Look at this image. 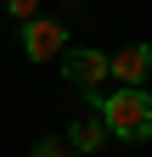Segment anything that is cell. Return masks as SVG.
<instances>
[{
  "instance_id": "8992f818",
  "label": "cell",
  "mask_w": 152,
  "mask_h": 157,
  "mask_svg": "<svg viewBox=\"0 0 152 157\" xmlns=\"http://www.w3.org/2000/svg\"><path fill=\"white\" fill-rule=\"evenodd\" d=\"M34 157H79V151H73V146L62 140V135H45V140L34 146Z\"/></svg>"
},
{
  "instance_id": "52a82bcc",
  "label": "cell",
  "mask_w": 152,
  "mask_h": 157,
  "mask_svg": "<svg viewBox=\"0 0 152 157\" xmlns=\"http://www.w3.org/2000/svg\"><path fill=\"white\" fill-rule=\"evenodd\" d=\"M0 6H6V17H17V23L40 17V0H0Z\"/></svg>"
},
{
  "instance_id": "5b68a950",
  "label": "cell",
  "mask_w": 152,
  "mask_h": 157,
  "mask_svg": "<svg viewBox=\"0 0 152 157\" xmlns=\"http://www.w3.org/2000/svg\"><path fill=\"white\" fill-rule=\"evenodd\" d=\"M102 140H107V124H102V118H73V124H68V146L79 151V157L102 151Z\"/></svg>"
},
{
  "instance_id": "ba28073f",
  "label": "cell",
  "mask_w": 152,
  "mask_h": 157,
  "mask_svg": "<svg viewBox=\"0 0 152 157\" xmlns=\"http://www.w3.org/2000/svg\"><path fill=\"white\" fill-rule=\"evenodd\" d=\"M146 140H152V135H146Z\"/></svg>"
},
{
  "instance_id": "277c9868",
  "label": "cell",
  "mask_w": 152,
  "mask_h": 157,
  "mask_svg": "<svg viewBox=\"0 0 152 157\" xmlns=\"http://www.w3.org/2000/svg\"><path fill=\"white\" fill-rule=\"evenodd\" d=\"M107 73L118 78V84H141L152 73V45H124L118 56H107Z\"/></svg>"
},
{
  "instance_id": "3957f363",
  "label": "cell",
  "mask_w": 152,
  "mask_h": 157,
  "mask_svg": "<svg viewBox=\"0 0 152 157\" xmlns=\"http://www.w3.org/2000/svg\"><path fill=\"white\" fill-rule=\"evenodd\" d=\"M62 78H68L73 90H96L102 78H107V51H90V45L62 51Z\"/></svg>"
},
{
  "instance_id": "6da1fadb",
  "label": "cell",
  "mask_w": 152,
  "mask_h": 157,
  "mask_svg": "<svg viewBox=\"0 0 152 157\" xmlns=\"http://www.w3.org/2000/svg\"><path fill=\"white\" fill-rule=\"evenodd\" d=\"M96 118L113 140H146L152 135V95L141 84H118L113 95H96Z\"/></svg>"
},
{
  "instance_id": "7a4b0ae2",
  "label": "cell",
  "mask_w": 152,
  "mask_h": 157,
  "mask_svg": "<svg viewBox=\"0 0 152 157\" xmlns=\"http://www.w3.org/2000/svg\"><path fill=\"white\" fill-rule=\"evenodd\" d=\"M62 51H68V28L56 17H28L23 23V56L28 62H56Z\"/></svg>"
}]
</instances>
